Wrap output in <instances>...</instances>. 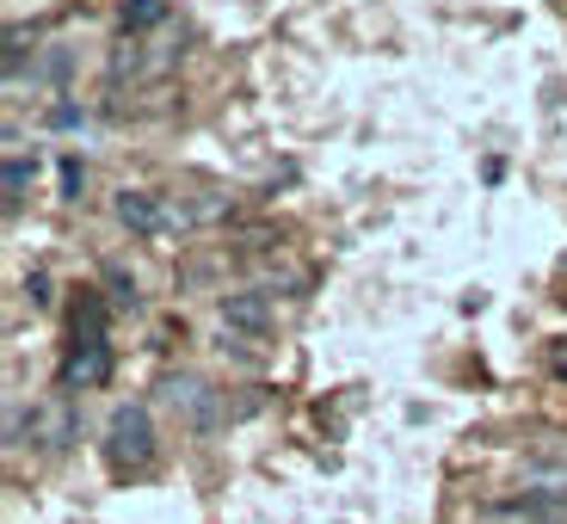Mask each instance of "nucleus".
Segmentation results:
<instances>
[{"label":"nucleus","mask_w":567,"mask_h":524,"mask_svg":"<svg viewBox=\"0 0 567 524\" xmlns=\"http://www.w3.org/2000/svg\"><path fill=\"white\" fill-rule=\"evenodd\" d=\"M161 456V439H155V413L142 408V401H124V408H112V420H105V463L117 469V475H142V469Z\"/></svg>","instance_id":"nucleus-1"},{"label":"nucleus","mask_w":567,"mask_h":524,"mask_svg":"<svg viewBox=\"0 0 567 524\" xmlns=\"http://www.w3.org/2000/svg\"><path fill=\"white\" fill-rule=\"evenodd\" d=\"M105 377H112V340H69V352H62V364H56L62 395H74V389H100Z\"/></svg>","instance_id":"nucleus-2"},{"label":"nucleus","mask_w":567,"mask_h":524,"mask_svg":"<svg viewBox=\"0 0 567 524\" xmlns=\"http://www.w3.org/2000/svg\"><path fill=\"white\" fill-rule=\"evenodd\" d=\"M112 216H117V228L136 235V242H155V235H167V228H173V210L155 198V192H142V185H124V192H117Z\"/></svg>","instance_id":"nucleus-3"},{"label":"nucleus","mask_w":567,"mask_h":524,"mask_svg":"<svg viewBox=\"0 0 567 524\" xmlns=\"http://www.w3.org/2000/svg\"><path fill=\"white\" fill-rule=\"evenodd\" d=\"M161 401H167V408L179 413L185 425H198V432H210V425L223 420V408H216V389L198 383V377H161Z\"/></svg>","instance_id":"nucleus-4"},{"label":"nucleus","mask_w":567,"mask_h":524,"mask_svg":"<svg viewBox=\"0 0 567 524\" xmlns=\"http://www.w3.org/2000/svg\"><path fill=\"white\" fill-rule=\"evenodd\" d=\"M216 315H223L228 333H247V340H266L271 321H278L266 290H223V297H216Z\"/></svg>","instance_id":"nucleus-5"},{"label":"nucleus","mask_w":567,"mask_h":524,"mask_svg":"<svg viewBox=\"0 0 567 524\" xmlns=\"http://www.w3.org/2000/svg\"><path fill=\"white\" fill-rule=\"evenodd\" d=\"M494 524H567V506H561V494L525 487V494H512V500H494Z\"/></svg>","instance_id":"nucleus-6"},{"label":"nucleus","mask_w":567,"mask_h":524,"mask_svg":"<svg viewBox=\"0 0 567 524\" xmlns=\"http://www.w3.org/2000/svg\"><path fill=\"white\" fill-rule=\"evenodd\" d=\"M31 432H38L43 451H69V444H74V408H69V395L43 401V408L31 413Z\"/></svg>","instance_id":"nucleus-7"},{"label":"nucleus","mask_w":567,"mask_h":524,"mask_svg":"<svg viewBox=\"0 0 567 524\" xmlns=\"http://www.w3.org/2000/svg\"><path fill=\"white\" fill-rule=\"evenodd\" d=\"M69 340H112V302H105V290H81V302L69 315Z\"/></svg>","instance_id":"nucleus-8"},{"label":"nucleus","mask_w":567,"mask_h":524,"mask_svg":"<svg viewBox=\"0 0 567 524\" xmlns=\"http://www.w3.org/2000/svg\"><path fill=\"white\" fill-rule=\"evenodd\" d=\"M31 179H38V161H31L25 148H7V216H19V210H25Z\"/></svg>","instance_id":"nucleus-9"},{"label":"nucleus","mask_w":567,"mask_h":524,"mask_svg":"<svg viewBox=\"0 0 567 524\" xmlns=\"http://www.w3.org/2000/svg\"><path fill=\"white\" fill-rule=\"evenodd\" d=\"M100 284H105V302H112V309H130V315L142 309V290H136V278H130L124 266H112V259H105Z\"/></svg>","instance_id":"nucleus-10"},{"label":"nucleus","mask_w":567,"mask_h":524,"mask_svg":"<svg viewBox=\"0 0 567 524\" xmlns=\"http://www.w3.org/2000/svg\"><path fill=\"white\" fill-rule=\"evenodd\" d=\"M167 19V0H124V13H117V31L124 38H142L148 25H161Z\"/></svg>","instance_id":"nucleus-11"},{"label":"nucleus","mask_w":567,"mask_h":524,"mask_svg":"<svg viewBox=\"0 0 567 524\" xmlns=\"http://www.w3.org/2000/svg\"><path fill=\"white\" fill-rule=\"evenodd\" d=\"M69 69H74L69 43H50V50H43V62H38V74H31V81H38V86H69Z\"/></svg>","instance_id":"nucleus-12"},{"label":"nucleus","mask_w":567,"mask_h":524,"mask_svg":"<svg viewBox=\"0 0 567 524\" xmlns=\"http://www.w3.org/2000/svg\"><path fill=\"white\" fill-rule=\"evenodd\" d=\"M56 179H62V204H81V192H86L81 155H62V161H56Z\"/></svg>","instance_id":"nucleus-13"},{"label":"nucleus","mask_w":567,"mask_h":524,"mask_svg":"<svg viewBox=\"0 0 567 524\" xmlns=\"http://www.w3.org/2000/svg\"><path fill=\"white\" fill-rule=\"evenodd\" d=\"M43 124H50V130H81V124H86V105H74V100H56L50 112H43Z\"/></svg>","instance_id":"nucleus-14"},{"label":"nucleus","mask_w":567,"mask_h":524,"mask_svg":"<svg viewBox=\"0 0 567 524\" xmlns=\"http://www.w3.org/2000/svg\"><path fill=\"white\" fill-rule=\"evenodd\" d=\"M549 377H555V383H567V333H555V340H549Z\"/></svg>","instance_id":"nucleus-15"},{"label":"nucleus","mask_w":567,"mask_h":524,"mask_svg":"<svg viewBox=\"0 0 567 524\" xmlns=\"http://www.w3.org/2000/svg\"><path fill=\"white\" fill-rule=\"evenodd\" d=\"M25 297L38 302V309H43V302H50V278H43V271H31V278H25Z\"/></svg>","instance_id":"nucleus-16"}]
</instances>
